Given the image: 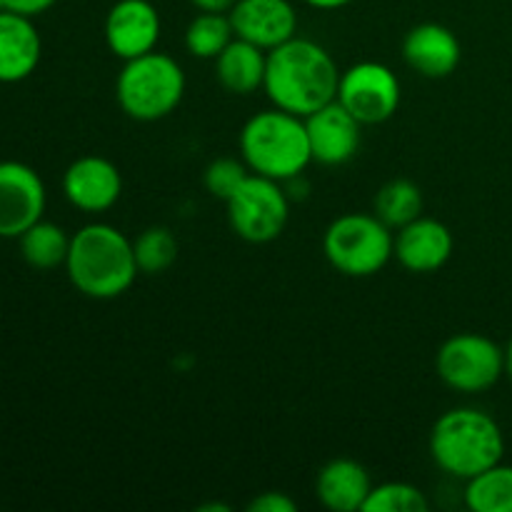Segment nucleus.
I'll use <instances>...</instances> for the list:
<instances>
[{"label": "nucleus", "instance_id": "f257e3e1", "mask_svg": "<svg viewBox=\"0 0 512 512\" xmlns=\"http://www.w3.org/2000/svg\"><path fill=\"white\" fill-rule=\"evenodd\" d=\"M340 70L333 55L308 38H290L268 50L263 90L285 113L308 118L338 98Z\"/></svg>", "mask_w": 512, "mask_h": 512}, {"label": "nucleus", "instance_id": "f03ea898", "mask_svg": "<svg viewBox=\"0 0 512 512\" xmlns=\"http://www.w3.org/2000/svg\"><path fill=\"white\" fill-rule=\"evenodd\" d=\"M65 270L78 293L93 300L120 298L140 273L133 240L108 223L83 225L78 233L70 235Z\"/></svg>", "mask_w": 512, "mask_h": 512}, {"label": "nucleus", "instance_id": "7ed1b4c3", "mask_svg": "<svg viewBox=\"0 0 512 512\" xmlns=\"http://www.w3.org/2000/svg\"><path fill=\"white\" fill-rule=\"evenodd\" d=\"M430 455L443 473L470 480L503 463L505 435L498 420L485 410L453 408L435 420Z\"/></svg>", "mask_w": 512, "mask_h": 512}, {"label": "nucleus", "instance_id": "20e7f679", "mask_svg": "<svg viewBox=\"0 0 512 512\" xmlns=\"http://www.w3.org/2000/svg\"><path fill=\"white\" fill-rule=\"evenodd\" d=\"M240 155L250 173L278 183L293 180L313 163L305 118L285 110H260L240 130Z\"/></svg>", "mask_w": 512, "mask_h": 512}, {"label": "nucleus", "instance_id": "39448f33", "mask_svg": "<svg viewBox=\"0 0 512 512\" xmlns=\"http://www.w3.org/2000/svg\"><path fill=\"white\" fill-rule=\"evenodd\" d=\"M185 95V73L170 55L150 50L125 60L115 80V98L128 118L155 123L175 113Z\"/></svg>", "mask_w": 512, "mask_h": 512}, {"label": "nucleus", "instance_id": "423d86ee", "mask_svg": "<svg viewBox=\"0 0 512 512\" xmlns=\"http://www.w3.org/2000/svg\"><path fill=\"white\" fill-rule=\"evenodd\" d=\"M323 253L338 273L370 278L395 255V235L378 215L345 213L325 230Z\"/></svg>", "mask_w": 512, "mask_h": 512}, {"label": "nucleus", "instance_id": "0eeeda50", "mask_svg": "<svg viewBox=\"0 0 512 512\" xmlns=\"http://www.w3.org/2000/svg\"><path fill=\"white\" fill-rule=\"evenodd\" d=\"M435 370L455 393H485L505 375V348L488 335L458 333L440 345Z\"/></svg>", "mask_w": 512, "mask_h": 512}, {"label": "nucleus", "instance_id": "6e6552de", "mask_svg": "<svg viewBox=\"0 0 512 512\" xmlns=\"http://www.w3.org/2000/svg\"><path fill=\"white\" fill-rule=\"evenodd\" d=\"M233 233L245 243L265 245L283 235L290 205L278 180L250 173L245 183L225 200Z\"/></svg>", "mask_w": 512, "mask_h": 512}, {"label": "nucleus", "instance_id": "1a4fd4ad", "mask_svg": "<svg viewBox=\"0 0 512 512\" xmlns=\"http://www.w3.org/2000/svg\"><path fill=\"white\" fill-rule=\"evenodd\" d=\"M400 80L388 65L363 60L340 73L338 103L360 125H380L400 108Z\"/></svg>", "mask_w": 512, "mask_h": 512}, {"label": "nucleus", "instance_id": "9d476101", "mask_svg": "<svg viewBox=\"0 0 512 512\" xmlns=\"http://www.w3.org/2000/svg\"><path fill=\"white\" fill-rule=\"evenodd\" d=\"M43 178L18 160L0 163V238L18 240L45 213Z\"/></svg>", "mask_w": 512, "mask_h": 512}, {"label": "nucleus", "instance_id": "9b49d317", "mask_svg": "<svg viewBox=\"0 0 512 512\" xmlns=\"http://www.w3.org/2000/svg\"><path fill=\"white\" fill-rule=\"evenodd\" d=\"M105 43L120 60L155 50L160 40V13L150 0H118L105 15Z\"/></svg>", "mask_w": 512, "mask_h": 512}, {"label": "nucleus", "instance_id": "f8f14e48", "mask_svg": "<svg viewBox=\"0 0 512 512\" xmlns=\"http://www.w3.org/2000/svg\"><path fill=\"white\" fill-rule=\"evenodd\" d=\"M63 193L68 203L83 213H105L123 195V175L113 160L83 155L65 170Z\"/></svg>", "mask_w": 512, "mask_h": 512}, {"label": "nucleus", "instance_id": "ddd939ff", "mask_svg": "<svg viewBox=\"0 0 512 512\" xmlns=\"http://www.w3.org/2000/svg\"><path fill=\"white\" fill-rule=\"evenodd\" d=\"M235 38L248 40L263 50H273L295 38L298 13L290 0H238L228 10Z\"/></svg>", "mask_w": 512, "mask_h": 512}, {"label": "nucleus", "instance_id": "4468645a", "mask_svg": "<svg viewBox=\"0 0 512 512\" xmlns=\"http://www.w3.org/2000/svg\"><path fill=\"white\" fill-rule=\"evenodd\" d=\"M360 128L363 125L338 100L310 113L305 118V130L315 163L343 165L353 160L360 148Z\"/></svg>", "mask_w": 512, "mask_h": 512}, {"label": "nucleus", "instance_id": "2eb2a0df", "mask_svg": "<svg viewBox=\"0 0 512 512\" xmlns=\"http://www.w3.org/2000/svg\"><path fill=\"white\" fill-rule=\"evenodd\" d=\"M455 248L453 233L435 218H415L395 235V258L410 273H435L450 260Z\"/></svg>", "mask_w": 512, "mask_h": 512}, {"label": "nucleus", "instance_id": "dca6fc26", "mask_svg": "<svg viewBox=\"0 0 512 512\" xmlns=\"http://www.w3.org/2000/svg\"><path fill=\"white\" fill-rule=\"evenodd\" d=\"M403 58L423 78H448L458 70L463 45L458 35L440 23H420L403 40Z\"/></svg>", "mask_w": 512, "mask_h": 512}, {"label": "nucleus", "instance_id": "f3484780", "mask_svg": "<svg viewBox=\"0 0 512 512\" xmlns=\"http://www.w3.org/2000/svg\"><path fill=\"white\" fill-rule=\"evenodd\" d=\"M43 55V40L33 18L0 10V83H23L35 73Z\"/></svg>", "mask_w": 512, "mask_h": 512}, {"label": "nucleus", "instance_id": "a211bd4d", "mask_svg": "<svg viewBox=\"0 0 512 512\" xmlns=\"http://www.w3.org/2000/svg\"><path fill=\"white\" fill-rule=\"evenodd\" d=\"M370 475L360 463L350 458H335L323 465L315 480V495L320 503L333 512H363L368 500Z\"/></svg>", "mask_w": 512, "mask_h": 512}, {"label": "nucleus", "instance_id": "6ab92c4d", "mask_svg": "<svg viewBox=\"0 0 512 512\" xmlns=\"http://www.w3.org/2000/svg\"><path fill=\"white\" fill-rule=\"evenodd\" d=\"M265 68L268 50L240 38L230 40L228 48L215 58V78L233 95H250L263 88Z\"/></svg>", "mask_w": 512, "mask_h": 512}, {"label": "nucleus", "instance_id": "aec40b11", "mask_svg": "<svg viewBox=\"0 0 512 512\" xmlns=\"http://www.w3.org/2000/svg\"><path fill=\"white\" fill-rule=\"evenodd\" d=\"M18 243L23 260L35 270H53L68 260L70 238L60 225L48 223V220H38L35 225H30L20 235Z\"/></svg>", "mask_w": 512, "mask_h": 512}, {"label": "nucleus", "instance_id": "412c9836", "mask_svg": "<svg viewBox=\"0 0 512 512\" xmlns=\"http://www.w3.org/2000/svg\"><path fill=\"white\" fill-rule=\"evenodd\" d=\"M463 500L473 512H512V465L498 463L465 480Z\"/></svg>", "mask_w": 512, "mask_h": 512}, {"label": "nucleus", "instance_id": "4be33fe9", "mask_svg": "<svg viewBox=\"0 0 512 512\" xmlns=\"http://www.w3.org/2000/svg\"><path fill=\"white\" fill-rule=\"evenodd\" d=\"M375 215L390 230H400L403 225L413 223L415 218L423 215V193L410 180H390L375 195Z\"/></svg>", "mask_w": 512, "mask_h": 512}, {"label": "nucleus", "instance_id": "5701e85b", "mask_svg": "<svg viewBox=\"0 0 512 512\" xmlns=\"http://www.w3.org/2000/svg\"><path fill=\"white\" fill-rule=\"evenodd\" d=\"M233 38L235 30L228 13H208V10H200L190 20L188 30H185V48H188V53L193 58L215 60L228 48V43Z\"/></svg>", "mask_w": 512, "mask_h": 512}, {"label": "nucleus", "instance_id": "b1692460", "mask_svg": "<svg viewBox=\"0 0 512 512\" xmlns=\"http://www.w3.org/2000/svg\"><path fill=\"white\" fill-rule=\"evenodd\" d=\"M133 253L140 273L160 275L173 268V263L178 260L180 245L173 230L163 228V225H153V228L143 230L133 240Z\"/></svg>", "mask_w": 512, "mask_h": 512}, {"label": "nucleus", "instance_id": "393cba45", "mask_svg": "<svg viewBox=\"0 0 512 512\" xmlns=\"http://www.w3.org/2000/svg\"><path fill=\"white\" fill-rule=\"evenodd\" d=\"M430 503L420 488L410 483L373 485L363 512H428Z\"/></svg>", "mask_w": 512, "mask_h": 512}, {"label": "nucleus", "instance_id": "a878e982", "mask_svg": "<svg viewBox=\"0 0 512 512\" xmlns=\"http://www.w3.org/2000/svg\"><path fill=\"white\" fill-rule=\"evenodd\" d=\"M248 170L250 168L245 165V160H235V158L213 160V163L205 168V175H203L205 190H208L213 198L223 200L225 203V200H228L230 195L245 183V178L250 175Z\"/></svg>", "mask_w": 512, "mask_h": 512}, {"label": "nucleus", "instance_id": "bb28decb", "mask_svg": "<svg viewBox=\"0 0 512 512\" xmlns=\"http://www.w3.org/2000/svg\"><path fill=\"white\" fill-rule=\"evenodd\" d=\"M248 512H298V503L290 495L268 490V493L253 498V503L248 505Z\"/></svg>", "mask_w": 512, "mask_h": 512}, {"label": "nucleus", "instance_id": "cd10ccee", "mask_svg": "<svg viewBox=\"0 0 512 512\" xmlns=\"http://www.w3.org/2000/svg\"><path fill=\"white\" fill-rule=\"evenodd\" d=\"M58 0H0V10H10V13L25 15V18H35V15L48 13Z\"/></svg>", "mask_w": 512, "mask_h": 512}, {"label": "nucleus", "instance_id": "c85d7f7f", "mask_svg": "<svg viewBox=\"0 0 512 512\" xmlns=\"http://www.w3.org/2000/svg\"><path fill=\"white\" fill-rule=\"evenodd\" d=\"M198 10H208V13H228L238 0H190Z\"/></svg>", "mask_w": 512, "mask_h": 512}, {"label": "nucleus", "instance_id": "c756f323", "mask_svg": "<svg viewBox=\"0 0 512 512\" xmlns=\"http://www.w3.org/2000/svg\"><path fill=\"white\" fill-rule=\"evenodd\" d=\"M303 3L318 10H338V8H345V5H350L353 0H303Z\"/></svg>", "mask_w": 512, "mask_h": 512}, {"label": "nucleus", "instance_id": "7c9ffc66", "mask_svg": "<svg viewBox=\"0 0 512 512\" xmlns=\"http://www.w3.org/2000/svg\"><path fill=\"white\" fill-rule=\"evenodd\" d=\"M505 375H508L510 383H512V335H510L508 345H505Z\"/></svg>", "mask_w": 512, "mask_h": 512}]
</instances>
